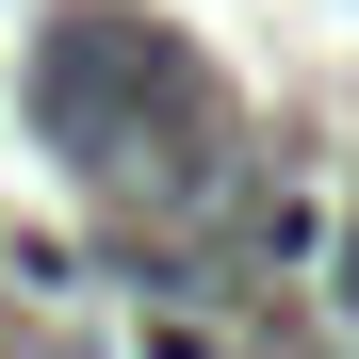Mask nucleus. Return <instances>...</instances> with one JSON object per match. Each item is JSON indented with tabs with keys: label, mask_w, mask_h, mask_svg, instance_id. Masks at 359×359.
Listing matches in <instances>:
<instances>
[{
	"label": "nucleus",
	"mask_w": 359,
	"mask_h": 359,
	"mask_svg": "<svg viewBox=\"0 0 359 359\" xmlns=\"http://www.w3.org/2000/svg\"><path fill=\"white\" fill-rule=\"evenodd\" d=\"M33 98H49V131H66L98 180H131V196H212V98H196V66H180L163 33H131V17H66L33 49Z\"/></svg>",
	"instance_id": "1"
}]
</instances>
